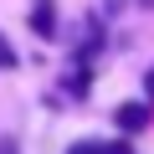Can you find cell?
Returning a JSON list of instances; mask_svg holds the SVG:
<instances>
[{
    "label": "cell",
    "mask_w": 154,
    "mask_h": 154,
    "mask_svg": "<svg viewBox=\"0 0 154 154\" xmlns=\"http://www.w3.org/2000/svg\"><path fill=\"white\" fill-rule=\"evenodd\" d=\"M31 31H36L41 41L57 36V5H51V0H36V5H31Z\"/></svg>",
    "instance_id": "6da1fadb"
},
{
    "label": "cell",
    "mask_w": 154,
    "mask_h": 154,
    "mask_svg": "<svg viewBox=\"0 0 154 154\" xmlns=\"http://www.w3.org/2000/svg\"><path fill=\"white\" fill-rule=\"evenodd\" d=\"M113 118H118V128H123V134H139V128L149 123V108H144V103H123Z\"/></svg>",
    "instance_id": "7a4b0ae2"
},
{
    "label": "cell",
    "mask_w": 154,
    "mask_h": 154,
    "mask_svg": "<svg viewBox=\"0 0 154 154\" xmlns=\"http://www.w3.org/2000/svg\"><path fill=\"white\" fill-rule=\"evenodd\" d=\"M98 149H103V144H98V139H77V144H72V149H67V154H98Z\"/></svg>",
    "instance_id": "3957f363"
},
{
    "label": "cell",
    "mask_w": 154,
    "mask_h": 154,
    "mask_svg": "<svg viewBox=\"0 0 154 154\" xmlns=\"http://www.w3.org/2000/svg\"><path fill=\"white\" fill-rule=\"evenodd\" d=\"M98 154H134V144H128V139H113V144H103Z\"/></svg>",
    "instance_id": "277c9868"
},
{
    "label": "cell",
    "mask_w": 154,
    "mask_h": 154,
    "mask_svg": "<svg viewBox=\"0 0 154 154\" xmlns=\"http://www.w3.org/2000/svg\"><path fill=\"white\" fill-rule=\"evenodd\" d=\"M0 67H16V51H11L5 41H0Z\"/></svg>",
    "instance_id": "5b68a950"
},
{
    "label": "cell",
    "mask_w": 154,
    "mask_h": 154,
    "mask_svg": "<svg viewBox=\"0 0 154 154\" xmlns=\"http://www.w3.org/2000/svg\"><path fill=\"white\" fill-rule=\"evenodd\" d=\"M0 154H21V144L16 139H0Z\"/></svg>",
    "instance_id": "8992f818"
},
{
    "label": "cell",
    "mask_w": 154,
    "mask_h": 154,
    "mask_svg": "<svg viewBox=\"0 0 154 154\" xmlns=\"http://www.w3.org/2000/svg\"><path fill=\"white\" fill-rule=\"evenodd\" d=\"M144 88H149V93H154V67H149V77H144Z\"/></svg>",
    "instance_id": "52a82bcc"
},
{
    "label": "cell",
    "mask_w": 154,
    "mask_h": 154,
    "mask_svg": "<svg viewBox=\"0 0 154 154\" xmlns=\"http://www.w3.org/2000/svg\"><path fill=\"white\" fill-rule=\"evenodd\" d=\"M139 5H144V11H154V0H139Z\"/></svg>",
    "instance_id": "ba28073f"
}]
</instances>
